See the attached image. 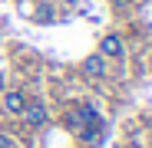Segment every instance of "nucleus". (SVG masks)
<instances>
[{
  "label": "nucleus",
  "instance_id": "39448f33",
  "mask_svg": "<svg viewBox=\"0 0 152 148\" xmlns=\"http://www.w3.org/2000/svg\"><path fill=\"white\" fill-rule=\"evenodd\" d=\"M76 118H80V125H99V122H103L93 102H83L80 109H76Z\"/></svg>",
  "mask_w": 152,
  "mask_h": 148
},
{
  "label": "nucleus",
  "instance_id": "f257e3e1",
  "mask_svg": "<svg viewBox=\"0 0 152 148\" xmlns=\"http://www.w3.org/2000/svg\"><path fill=\"white\" fill-rule=\"evenodd\" d=\"M99 56L103 59H113V63H122L126 59V43L119 33H106L103 40H99Z\"/></svg>",
  "mask_w": 152,
  "mask_h": 148
},
{
  "label": "nucleus",
  "instance_id": "20e7f679",
  "mask_svg": "<svg viewBox=\"0 0 152 148\" xmlns=\"http://www.w3.org/2000/svg\"><path fill=\"white\" fill-rule=\"evenodd\" d=\"M23 105H27V95H23L20 89H10V92L4 95V112L20 115V112H23Z\"/></svg>",
  "mask_w": 152,
  "mask_h": 148
},
{
  "label": "nucleus",
  "instance_id": "6e6552de",
  "mask_svg": "<svg viewBox=\"0 0 152 148\" xmlns=\"http://www.w3.org/2000/svg\"><path fill=\"white\" fill-rule=\"evenodd\" d=\"M60 4H66V7H76V4H80V0H60Z\"/></svg>",
  "mask_w": 152,
  "mask_h": 148
},
{
  "label": "nucleus",
  "instance_id": "f03ea898",
  "mask_svg": "<svg viewBox=\"0 0 152 148\" xmlns=\"http://www.w3.org/2000/svg\"><path fill=\"white\" fill-rule=\"evenodd\" d=\"M23 122H27L30 129H40V125H46L50 122V112H46V105L40 102V99H27V105H23Z\"/></svg>",
  "mask_w": 152,
  "mask_h": 148
},
{
  "label": "nucleus",
  "instance_id": "423d86ee",
  "mask_svg": "<svg viewBox=\"0 0 152 148\" xmlns=\"http://www.w3.org/2000/svg\"><path fill=\"white\" fill-rule=\"evenodd\" d=\"M109 4H113V10H129L132 0H109Z\"/></svg>",
  "mask_w": 152,
  "mask_h": 148
},
{
  "label": "nucleus",
  "instance_id": "7ed1b4c3",
  "mask_svg": "<svg viewBox=\"0 0 152 148\" xmlns=\"http://www.w3.org/2000/svg\"><path fill=\"white\" fill-rule=\"evenodd\" d=\"M106 69H109V59H103L99 53H93V56L83 59V72H86V79H103Z\"/></svg>",
  "mask_w": 152,
  "mask_h": 148
},
{
  "label": "nucleus",
  "instance_id": "0eeeda50",
  "mask_svg": "<svg viewBox=\"0 0 152 148\" xmlns=\"http://www.w3.org/2000/svg\"><path fill=\"white\" fill-rule=\"evenodd\" d=\"M0 148H17V142H13L10 135H4V132H0Z\"/></svg>",
  "mask_w": 152,
  "mask_h": 148
}]
</instances>
